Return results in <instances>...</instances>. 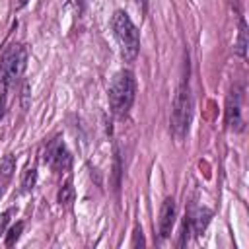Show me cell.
Masks as SVG:
<instances>
[{
  "mask_svg": "<svg viewBox=\"0 0 249 249\" xmlns=\"http://www.w3.org/2000/svg\"><path fill=\"white\" fill-rule=\"evenodd\" d=\"M226 123L228 126L235 128V130H241V115H239V93L237 91H231L230 97H228V109H226Z\"/></svg>",
  "mask_w": 249,
  "mask_h": 249,
  "instance_id": "cell-7",
  "label": "cell"
},
{
  "mask_svg": "<svg viewBox=\"0 0 249 249\" xmlns=\"http://www.w3.org/2000/svg\"><path fill=\"white\" fill-rule=\"evenodd\" d=\"M72 198H74V187H72V181L66 179V183H64V185L60 187V191H58V202H60V204H70Z\"/></svg>",
  "mask_w": 249,
  "mask_h": 249,
  "instance_id": "cell-9",
  "label": "cell"
},
{
  "mask_svg": "<svg viewBox=\"0 0 249 249\" xmlns=\"http://www.w3.org/2000/svg\"><path fill=\"white\" fill-rule=\"evenodd\" d=\"M247 29H245V23L241 21V27H239V43H237V54L239 56H245V47H247Z\"/></svg>",
  "mask_w": 249,
  "mask_h": 249,
  "instance_id": "cell-12",
  "label": "cell"
},
{
  "mask_svg": "<svg viewBox=\"0 0 249 249\" xmlns=\"http://www.w3.org/2000/svg\"><path fill=\"white\" fill-rule=\"evenodd\" d=\"M35 181H37V171H35V169H27V171L23 173L21 185H23V189H25V191H29V189H33Z\"/></svg>",
  "mask_w": 249,
  "mask_h": 249,
  "instance_id": "cell-13",
  "label": "cell"
},
{
  "mask_svg": "<svg viewBox=\"0 0 249 249\" xmlns=\"http://www.w3.org/2000/svg\"><path fill=\"white\" fill-rule=\"evenodd\" d=\"M25 2H27V0H19V4H25Z\"/></svg>",
  "mask_w": 249,
  "mask_h": 249,
  "instance_id": "cell-16",
  "label": "cell"
},
{
  "mask_svg": "<svg viewBox=\"0 0 249 249\" xmlns=\"http://www.w3.org/2000/svg\"><path fill=\"white\" fill-rule=\"evenodd\" d=\"M0 196H2V189H0Z\"/></svg>",
  "mask_w": 249,
  "mask_h": 249,
  "instance_id": "cell-17",
  "label": "cell"
},
{
  "mask_svg": "<svg viewBox=\"0 0 249 249\" xmlns=\"http://www.w3.org/2000/svg\"><path fill=\"white\" fill-rule=\"evenodd\" d=\"M21 230H23V222H18L16 226H12V228H10L8 237H6V245H8V247H12V245L16 243V239H18V237H19V233H21Z\"/></svg>",
  "mask_w": 249,
  "mask_h": 249,
  "instance_id": "cell-11",
  "label": "cell"
},
{
  "mask_svg": "<svg viewBox=\"0 0 249 249\" xmlns=\"http://www.w3.org/2000/svg\"><path fill=\"white\" fill-rule=\"evenodd\" d=\"M136 97V80L130 70H121L115 74L109 86V105L117 117H124L132 107Z\"/></svg>",
  "mask_w": 249,
  "mask_h": 249,
  "instance_id": "cell-2",
  "label": "cell"
},
{
  "mask_svg": "<svg viewBox=\"0 0 249 249\" xmlns=\"http://www.w3.org/2000/svg\"><path fill=\"white\" fill-rule=\"evenodd\" d=\"M45 161L53 167V169H68L70 165V154L64 146V142L60 138H54L47 150H45Z\"/></svg>",
  "mask_w": 249,
  "mask_h": 249,
  "instance_id": "cell-5",
  "label": "cell"
},
{
  "mask_svg": "<svg viewBox=\"0 0 249 249\" xmlns=\"http://www.w3.org/2000/svg\"><path fill=\"white\" fill-rule=\"evenodd\" d=\"M191 91H189V84L183 82L177 89V95L173 99V111H171V130L177 138H183L189 130V123H191Z\"/></svg>",
  "mask_w": 249,
  "mask_h": 249,
  "instance_id": "cell-3",
  "label": "cell"
},
{
  "mask_svg": "<svg viewBox=\"0 0 249 249\" xmlns=\"http://www.w3.org/2000/svg\"><path fill=\"white\" fill-rule=\"evenodd\" d=\"M10 216H12V208L6 210V212L0 216V235H2V231H4V228H6V224H8V220H10Z\"/></svg>",
  "mask_w": 249,
  "mask_h": 249,
  "instance_id": "cell-14",
  "label": "cell"
},
{
  "mask_svg": "<svg viewBox=\"0 0 249 249\" xmlns=\"http://www.w3.org/2000/svg\"><path fill=\"white\" fill-rule=\"evenodd\" d=\"M25 66H27V49H25L23 45H19V43L10 45V47L4 51L2 62H0V70H2V80H4V84L8 86V84L16 82V80L23 74Z\"/></svg>",
  "mask_w": 249,
  "mask_h": 249,
  "instance_id": "cell-4",
  "label": "cell"
},
{
  "mask_svg": "<svg viewBox=\"0 0 249 249\" xmlns=\"http://www.w3.org/2000/svg\"><path fill=\"white\" fill-rule=\"evenodd\" d=\"M134 247H138V245H144V239H142V230L140 228H136L134 230V243H132Z\"/></svg>",
  "mask_w": 249,
  "mask_h": 249,
  "instance_id": "cell-15",
  "label": "cell"
},
{
  "mask_svg": "<svg viewBox=\"0 0 249 249\" xmlns=\"http://www.w3.org/2000/svg\"><path fill=\"white\" fill-rule=\"evenodd\" d=\"M14 167H16V160H14V156H6L4 161H2V167H0V173H2V179H4V181L10 179Z\"/></svg>",
  "mask_w": 249,
  "mask_h": 249,
  "instance_id": "cell-10",
  "label": "cell"
},
{
  "mask_svg": "<svg viewBox=\"0 0 249 249\" xmlns=\"http://www.w3.org/2000/svg\"><path fill=\"white\" fill-rule=\"evenodd\" d=\"M175 214H177V208H175V200L173 198H165L161 208H160V235L165 239L169 237L171 230H173V224H175Z\"/></svg>",
  "mask_w": 249,
  "mask_h": 249,
  "instance_id": "cell-6",
  "label": "cell"
},
{
  "mask_svg": "<svg viewBox=\"0 0 249 249\" xmlns=\"http://www.w3.org/2000/svg\"><path fill=\"white\" fill-rule=\"evenodd\" d=\"M111 27H113V35L117 39L121 56L126 62H132L140 51V33L132 23L130 16L123 10H117L111 18Z\"/></svg>",
  "mask_w": 249,
  "mask_h": 249,
  "instance_id": "cell-1",
  "label": "cell"
},
{
  "mask_svg": "<svg viewBox=\"0 0 249 249\" xmlns=\"http://www.w3.org/2000/svg\"><path fill=\"white\" fill-rule=\"evenodd\" d=\"M210 218H212V212H210L208 208H196V210L193 212V216L189 218V222L193 224V231H195L196 235H200V233L206 230Z\"/></svg>",
  "mask_w": 249,
  "mask_h": 249,
  "instance_id": "cell-8",
  "label": "cell"
}]
</instances>
